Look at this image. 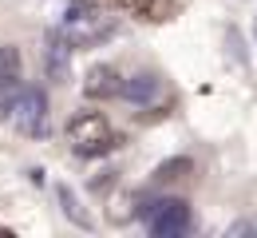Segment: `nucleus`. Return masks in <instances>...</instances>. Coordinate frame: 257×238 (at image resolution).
Returning a JSON list of instances; mask_svg holds the SVG:
<instances>
[{
    "instance_id": "nucleus-9",
    "label": "nucleus",
    "mask_w": 257,
    "mask_h": 238,
    "mask_svg": "<svg viewBox=\"0 0 257 238\" xmlns=\"http://www.w3.org/2000/svg\"><path fill=\"white\" fill-rule=\"evenodd\" d=\"M56 195H60V203H64V214L71 218V222H75V226H83V230H91V226H95V222H91V218L83 214L79 199L71 195V187H56Z\"/></svg>"
},
{
    "instance_id": "nucleus-8",
    "label": "nucleus",
    "mask_w": 257,
    "mask_h": 238,
    "mask_svg": "<svg viewBox=\"0 0 257 238\" xmlns=\"http://www.w3.org/2000/svg\"><path fill=\"white\" fill-rule=\"evenodd\" d=\"M0 84L12 88V92L24 88V84H20V48H16V44H4V48H0Z\"/></svg>"
},
{
    "instance_id": "nucleus-1",
    "label": "nucleus",
    "mask_w": 257,
    "mask_h": 238,
    "mask_svg": "<svg viewBox=\"0 0 257 238\" xmlns=\"http://www.w3.org/2000/svg\"><path fill=\"white\" fill-rule=\"evenodd\" d=\"M60 32L67 36L71 48H91L99 40L115 36V20L99 8L95 0H71L67 12H64V28Z\"/></svg>"
},
{
    "instance_id": "nucleus-2",
    "label": "nucleus",
    "mask_w": 257,
    "mask_h": 238,
    "mask_svg": "<svg viewBox=\"0 0 257 238\" xmlns=\"http://www.w3.org/2000/svg\"><path fill=\"white\" fill-rule=\"evenodd\" d=\"M67 147L75 151V155H103V151H111L119 139L111 135V123H107V115L103 111H91V107H83V111H75L71 119H67Z\"/></svg>"
},
{
    "instance_id": "nucleus-5",
    "label": "nucleus",
    "mask_w": 257,
    "mask_h": 238,
    "mask_svg": "<svg viewBox=\"0 0 257 238\" xmlns=\"http://www.w3.org/2000/svg\"><path fill=\"white\" fill-rule=\"evenodd\" d=\"M44 68H48V80L52 84H64L67 80V71H71V44H67V36L60 32V28H52V32L44 36Z\"/></svg>"
},
{
    "instance_id": "nucleus-10",
    "label": "nucleus",
    "mask_w": 257,
    "mask_h": 238,
    "mask_svg": "<svg viewBox=\"0 0 257 238\" xmlns=\"http://www.w3.org/2000/svg\"><path fill=\"white\" fill-rule=\"evenodd\" d=\"M194 171V159H186V155H178V159H170V163H162L155 175L159 179H182V175H190Z\"/></svg>"
},
{
    "instance_id": "nucleus-4",
    "label": "nucleus",
    "mask_w": 257,
    "mask_h": 238,
    "mask_svg": "<svg viewBox=\"0 0 257 238\" xmlns=\"http://www.w3.org/2000/svg\"><path fill=\"white\" fill-rule=\"evenodd\" d=\"M8 119L16 123V131H24V135H32V139H44L48 135V96L40 88H20L12 96Z\"/></svg>"
},
{
    "instance_id": "nucleus-6",
    "label": "nucleus",
    "mask_w": 257,
    "mask_h": 238,
    "mask_svg": "<svg viewBox=\"0 0 257 238\" xmlns=\"http://www.w3.org/2000/svg\"><path fill=\"white\" fill-rule=\"evenodd\" d=\"M119 96H123L127 103H135V107H151V103L162 96V75H159V71H139V75H127Z\"/></svg>"
},
{
    "instance_id": "nucleus-7",
    "label": "nucleus",
    "mask_w": 257,
    "mask_h": 238,
    "mask_svg": "<svg viewBox=\"0 0 257 238\" xmlns=\"http://www.w3.org/2000/svg\"><path fill=\"white\" fill-rule=\"evenodd\" d=\"M119 92H123V75L111 68V64L91 68L87 80H83V96L87 100H119Z\"/></svg>"
},
{
    "instance_id": "nucleus-3",
    "label": "nucleus",
    "mask_w": 257,
    "mask_h": 238,
    "mask_svg": "<svg viewBox=\"0 0 257 238\" xmlns=\"http://www.w3.org/2000/svg\"><path fill=\"white\" fill-rule=\"evenodd\" d=\"M139 218L147 222V230L155 238H178V234H186L194 222L186 199H155V203H147L139 210Z\"/></svg>"
},
{
    "instance_id": "nucleus-11",
    "label": "nucleus",
    "mask_w": 257,
    "mask_h": 238,
    "mask_svg": "<svg viewBox=\"0 0 257 238\" xmlns=\"http://www.w3.org/2000/svg\"><path fill=\"white\" fill-rule=\"evenodd\" d=\"M115 4H119V8H123V12H135V16H143V12H147V4H151V0H115Z\"/></svg>"
}]
</instances>
